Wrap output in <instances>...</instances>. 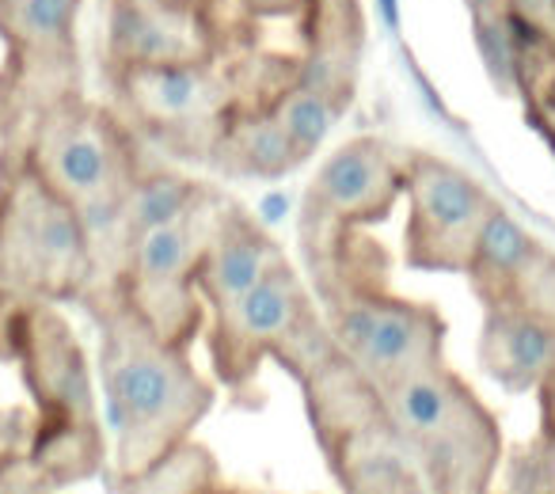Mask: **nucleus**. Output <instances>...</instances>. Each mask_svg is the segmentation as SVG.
<instances>
[{"label":"nucleus","instance_id":"obj_22","mask_svg":"<svg viewBox=\"0 0 555 494\" xmlns=\"http://www.w3.org/2000/svg\"><path fill=\"white\" fill-rule=\"evenodd\" d=\"M502 479L494 494H555V441L537 430V438L502 456Z\"/></svg>","mask_w":555,"mask_h":494},{"label":"nucleus","instance_id":"obj_25","mask_svg":"<svg viewBox=\"0 0 555 494\" xmlns=\"http://www.w3.org/2000/svg\"><path fill=\"white\" fill-rule=\"evenodd\" d=\"M289 194L286 191H270V194H262V202H259V209H255V217H259L262 224H278V221H286V213H289Z\"/></svg>","mask_w":555,"mask_h":494},{"label":"nucleus","instance_id":"obj_6","mask_svg":"<svg viewBox=\"0 0 555 494\" xmlns=\"http://www.w3.org/2000/svg\"><path fill=\"white\" fill-rule=\"evenodd\" d=\"M206 350L217 385H224L232 395L251 388L267 358L301 385L312 369L339 354L309 286L286 256L236 301L209 312Z\"/></svg>","mask_w":555,"mask_h":494},{"label":"nucleus","instance_id":"obj_8","mask_svg":"<svg viewBox=\"0 0 555 494\" xmlns=\"http://www.w3.org/2000/svg\"><path fill=\"white\" fill-rule=\"evenodd\" d=\"M95 282V251L77 206L27 160L0 179V286L35 301H80Z\"/></svg>","mask_w":555,"mask_h":494},{"label":"nucleus","instance_id":"obj_14","mask_svg":"<svg viewBox=\"0 0 555 494\" xmlns=\"http://www.w3.org/2000/svg\"><path fill=\"white\" fill-rule=\"evenodd\" d=\"M555 354V327L544 320L529 316L509 304H491L483 309V327H479V369L509 395L537 392L547 362Z\"/></svg>","mask_w":555,"mask_h":494},{"label":"nucleus","instance_id":"obj_10","mask_svg":"<svg viewBox=\"0 0 555 494\" xmlns=\"http://www.w3.org/2000/svg\"><path fill=\"white\" fill-rule=\"evenodd\" d=\"M403 256L411 271L464 274L487 213L499 202L476 176L430 153L403 156Z\"/></svg>","mask_w":555,"mask_h":494},{"label":"nucleus","instance_id":"obj_2","mask_svg":"<svg viewBox=\"0 0 555 494\" xmlns=\"http://www.w3.org/2000/svg\"><path fill=\"white\" fill-rule=\"evenodd\" d=\"M354 239L347 229L305 244L320 316L339 354L377 388L446 362V316L434 304L392 294L380 251L373 259V247Z\"/></svg>","mask_w":555,"mask_h":494},{"label":"nucleus","instance_id":"obj_23","mask_svg":"<svg viewBox=\"0 0 555 494\" xmlns=\"http://www.w3.org/2000/svg\"><path fill=\"white\" fill-rule=\"evenodd\" d=\"M476 42L491 77L502 88H509V80H514V47H509V35L502 27V20L491 16V12H476Z\"/></svg>","mask_w":555,"mask_h":494},{"label":"nucleus","instance_id":"obj_32","mask_svg":"<svg viewBox=\"0 0 555 494\" xmlns=\"http://www.w3.org/2000/svg\"><path fill=\"white\" fill-rule=\"evenodd\" d=\"M491 494H494V491H491Z\"/></svg>","mask_w":555,"mask_h":494},{"label":"nucleus","instance_id":"obj_13","mask_svg":"<svg viewBox=\"0 0 555 494\" xmlns=\"http://www.w3.org/2000/svg\"><path fill=\"white\" fill-rule=\"evenodd\" d=\"M286 256L267 232L259 217L244 213L240 206H221L202 247L198 266H194V286H198L206 309L236 301L244 289H251L278 259Z\"/></svg>","mask_w":555,"mask_h":494},{"label":"nucleus","instance_id":"obj_3","mask_svg":"<svg viewBox=\"0 0 555 494\" xmlns=\"http://www.w3.org/2000/svg\"><path fill=\"white\" fill-rule=\"evenodd\" d=\"M65 202H73L95 251V274L111 278L122 256V206L141 171L138 138L122 115L80 100L77 92L42 107L20 148Z\"/></svg>","mask_w":555,"mask_h":494},{"label":"nucleus","instance_id":"obj_30","mask_svg":"<svg viewBox=\"0 0 555 494\" xmlns=\"http://www.w3.org/2000/svg\"><path fill=\"white\" fill-rule=\"evenodd\" d=\"M179 4H198V9H209V0H179Z\"/></svg>","mask_w":555,"mask_h":494},{"label":"nucleus","instance_id":"obj_15","mask_svg":"<svg viewBox=\"0 0 555 494\" xmlns=\"http://www.w3.org/2000/svg\"><path fill=\"white\" fill-rule=\"evenodd\" d=\"M209 160L224 171H236V176L286 179V176H294L309 156L294 145V138L282 130V122H278L267 107V110H255V115L232 118Z\"/></svg>","mask_w":555,"mask_h":494},{"label":"nucleus","instance_id":"obj_11","mask_svg":"<svg viewBox=\"0 0 555 494\" xmlns=\"http://www.w3.org/2000/svg\"><path fill=\"white\" fill-rule=\"evenodd\" d=\"M403 198V153L380 138H354L317 168L305 194L301 239L377 224Z\"/></svg>","mask_w":555,"mask_h":494},{"label":"nucleus","instance_id":"obj_26","mask_svg":"<svg viewBox=\"0 0 555 494\" xmlns=\"http://www.w3.org/2000/svg\"><path fill=\"white\" fill-rule=\"evenodd\" d=\"M377 12L388 31H400V0H377Z\"/></svg>","mask_w":555,"mask_h":494},{"label":"nucleus","instance_id":"obj_5","mask_svg":"<svg viewBox=\"0 0 555 494\" xmlns=\"http://www.w3.org/2000/svg\"><path fill=\"white\" fill-rule=\"evenodd\" d=\"M385 407L430 494H491L506 438L499 415L453 369L438 362L380 388Z\"/></svg>","mask_w":555,"mask_h":494},{"label":"nucleus","instance_id":"obj_16","mask_svg":"<svg viewBox=\"0 0 555 494\" xmlns=\"http://www.w3.org/2000/svg\"><path fill=\"white\" fill-rule=\"evenodd\" d=\"M80 0H0V35L16 57H77Z\"/></svg>","mask_w":555,"mask_h":494},{"label":"nucleus","instance_id":"obj_18","mask_svg":"<svg viewBox=\"0 0 555 494\" xmlns=\"http://www.w3.org/2000/svg\"><path fill=\"white\" fill-rule=\"evenodd\" d=\"M206 194H209L206 186L179 176V171L141 168L122 206V256L138 236H145L149 229H160V224H168V221H179V217L191 213ZM122 256H118V263H122Z\"/></svg>","mask_w":555,"mask_h":494},{"label":"nucleus","instance_id":"obj_21","mask_svg":"<svg viewBox=\"0 0 555 494\" xmlns=\"http://www.w3.org/2000/svg\"><path fill=\"white\" fill-rule=\"evenodd\" d=\"M499 304H509V309H521L529 316L544 320V324L555 327V251L544 247L537 239L529 251V259L521 263V271L514 274L506 297ZM491 309V304H487Z\"/></svg>","mask_w":555,"mask_h":494},{"label":"nucleus","instance_id":"obj_29","mask_svg":"<svg viewBox=\"0 0 555 494\" xmlns=\"http://www.w3.org/2000/svg\"><path fill=\"white\" fill-rule=\"evenodd\" d=\"M472 4H476V12H487L494 4V0H472Z\"/></svg>","mask_w":555,"mask_h":494},{"label":"nucleus","instance_id":"obj_19","mask_svg":"<svg viewBox=\"0 0 555 494\" xmlns=\"http://www.w3.org/2000/svg\"><path fill=\"white\" fill-rule=\"evenodd\" d=\"M217 479H221V468H217L214 453L191 438L160 464L141 471L138 479L115 483V494H206Z\"/></svg>","mask_w":555,"mask_h":494},{"label":"nucleus","instance_id":"obj_7","mask_svg":"<svg viewBox=\"0 0 555 494\" xmlns=\"http://www.w3.org/2000/svg\"><path fill=\"white\" fill-rule=\"evenodd\" d=\"M301 392L312 438L343 494H430L380 388L347 354L312 369Z\"/></svg>","mask_w":555,"mask_h":494},{"label":"nucleus","instance_id":"obj_1","mask_svg":"<svg viewBox=\"0 0 555 494\" xmlns=\"http://www.w3.org/2000/svg\"><path fill=\"white\" fill-rule=\"evenodd\" d=\"M100 327L103 407L115 433L111 479L126 483L194 438L217 392L191 362V347L153 335L111 286L80 297Z\"/></svg>","mask_w":555,"mask_h":494},{"label":"nucleus","instance_id":"obj_28","mask_svg":"<svg viewBox=\"0 0 555 494\" xmlns=\"http://www.w3.org/2000/svg\"><path fill=\"white\" fill-rule=\"evenodd\" d=\"M9 494H54V491H47V486H12Z\"/></svg>","mask_w":555,"mask_h":494},{"label":"nucleus","instance_id":"obj_4","mask_svg":"<svg viewBox=\"0 0 555 494\" xmlns=\"http://www.w3.org/2000/svg\"><path fill=\"white\" fill-rule=\"evenodd\" d=\"M16 365L39 418L24 479L47 491L92 479L107 460L92 365L54 301L24 297L16 324Z\"/></svg>","mask_w":555,"mask_h":494},{"label":"nucleus","instance_id":"obj_31","mask_svg":"<svg viewBox=\"0 0 555 494\" xmlns=\"http://www.w3.org/2000/svg\"><path fill=\"white\" fill-rule=\"evenodd\" d=\"M0 494H9V486H4V479H0Z\"/></svg>","mask_w":555,"mask_h":494},{"label":"nucleus","instance_id":"obj_20","mask_svg":"<svg viewBox=\"0 0 555 494\" xmlns=\"http://www.w3.org/2000/svg\"><path fill=\"white\" fill-rule=\"evenodd\" d=\"M270 115L282 122V130L294 138L305 156H312L339 122V100L312 84H294L270 103Z\"/></svg>","mask_w":555,"mask_h":494},{"label":"nucleus","instance_id":"obj_12","mask_svg":"<svg viewBox=\"0 0 555 494\" xmlns=\"http://www.w3.org/2000/svg\"><path fill=\"white\" fill-rule=\"evenodd\" d=\"M107 69L217 62L221 39L209 9L179 0H107Z\"/></svg>","mask_w":555,"mask_h":494},{"label":"nucleus","instance_id":"obj_9","mask_svg":"<svg viewBox=\"0 0 555 494\" xmlns=\"http://www.w3.org/2000/svg\"><path fill=\"white\" fill-rule=\"evenodd\" d=\"M111 84L122 103V122L186 160H209L236 118L232 84L217 62L126 65L111 69Z\"/></svg>","mask_w":555,"mask_h":494},{"label":"nucleus","instance_id":"obj_17","mask_svg":"<svg viewBox=\"0 0 555 494\" xmlns=\"http://www.w3.org/2000/svg\"><path fill=\"white\" fill-rule=\"evenodd\" d=\"M532 244L537 239L525 232V224L517 221V217H509L502 206H494L491 213H487L483 229H479L476 236V247H472V259H468V286L472 294L487 304H499L502 297H506L509 282H514V274L521 271V263L529 259Z\"/></svg>","mask_w":555,"mask_h":494},{"label":"nucleus","instance_id":"obj_27","mask_svg":"<svg viewBox=\"0 0 555 494\" xmlns=\"http://www.w3.org/2000/svg\"><path fill=\"white\" fill-rule=\"evenodd\" d=\"M206 494H259V491H244V486H232V483H224V479H217Z\"/></svg>","mask_w":555,"mask_h":494},{"label":"nucleus","instance_id":"obj_24","mask_svg":"<svg viewBox=\"0 0 555 494\" xmlns=\"http://www.w3.org/2000/svg\"><path fill=\"white\" fill-rule=\"evenodd\" d=\"M532 395H537V407H540V433L555 441V354H552V362H547L544 377H540V385Z\"/></svg>","mask_w":555,"mask_h":494}]
</instances>
